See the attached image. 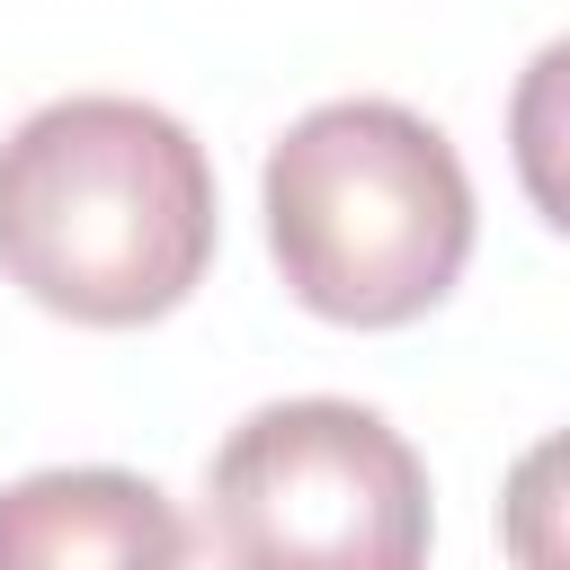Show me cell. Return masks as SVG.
<instances>
[{"instance_id":"3","label":"cell","mask_w":570,"mask_h":570,"mask_svg":"<svg viewBox=\"0 0 570 570\" xmlns=\"http://www.w3.org/2000/svg\"><path fill=\"white\" fill-rule=\"evenodd\" d=\"M223 570H428V463L365 401H267L205 463Z\"/></svg>"},{"instance_id":"4","label":"cell","mask_w":570,"mask_h":570,"mask_svg":"<svg viewBox=\"0 0 570 570\" xmlns=\"http://www.w3.org/2000/svg\"><path fill=\"white\" fill-rule=\"evenodd\" d=\"M0 570H187V525L160 481L62 463L0 490Z\"/></svg>"},{"instance_id":"1","label":"cell","mask_w":570,"mask_h":570,"mask_svg":"<svg viewBox=\"0 0 570 570\" xmlns=\"http://www.w3.org/2000/svg\"><path fill=\"white\" fill-rule=\"evenodd\" d=\"M214 160L151 98H53L0 142V276L89 330L178 312L214 267Z\"/></svg>"},{"instance_id":"2","label":"cell","mask_w":570,"mask_h":570,"mask_svg":"<svg viewBox=\"0 0 570 570\" xmlns=\"http://www.w3.org/2000/svg\"><path fill=\"white\" fill-rule=\"evenodd\" d=\"M267 249L285 294L338 330L436 312L472 258V178L401 98H330L267 151Z\"/></svg>"}]
</instances>
